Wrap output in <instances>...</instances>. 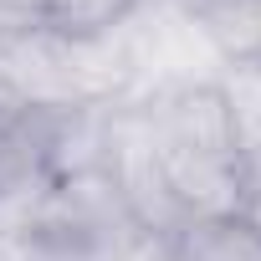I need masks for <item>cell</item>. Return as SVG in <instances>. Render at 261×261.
<instances>
[{
  "instance_id": "6da1fadb",
  "label": "cell",
  "mask_w": 261,
  "mask_h": 261,
  "mask_svg": "<svg viewBox=\"0 0 261 261\" xmlns=\"http://www.w3.org/2000/svg\"><path fill=\"white\" fill-rule=\"evenodd\" d=\"M144 128H149L154 169H159V179L185 220L246 205L256 169L236 139V123H230L215 82L174 87L164 102H154L144 113Z\"/></svg>"
},
{
  "instance_id": "7a4b0ae2",
  "label": "cell",
  "mask_w": 261,
  "mask_h": 261,
  "mask_svg": "<svg viewBox=\"0 0 261 261\" xmlns=\"http://www.w3.org/2000/svg\"><path fill=\"white\" fill-rule=\"evenodd\" d=\"M164 261H261V236L241 210L190 215L164 241Z\"/></svg>"
},
{
  "instance_id": "3957f363",
  "label": "cell",
  "mask_w": 261,
  "mask_h": 261,
  "mask_svg": "<svg viewBox=\"0 0 261 261\" xmlns=\"http://www.w3.org/2000/svg\"><path fill=\"white\" fill-rule=\"evenodd\" d=\"M134 11H139V0H41L36 31H46L67 46H92V41L113 36Z\"/></svg>"
},
{
  "instance_id": "277c9868",
  "label": "cell",
  "mask_w": 261,
  "mask_h": 261,
  "mask_svg": "<svg viewBox=\"0 0 261 261\" xmlns=\"http://www.w3.org/2000/svg\"><path fill=\"white\" fill-rule=\"evenodd\" d=\"M225 97V113L236 123V139L251 159V169H261V57H241L230 62V72L215 82Z\"/></svg>"
},
{
  "instance_id": "5b68a950",
  "label": "cell",
  "mask_w": 261,
  "mask_h": 261,
  "mask_svg": "<svg viewBox=\"0 0 261 261\" xmlns=\"http://www.w3.org/2000/svg\"><path fill=\"white\" fill-rule=\"evenodd\" d=\"M241 215L256 225V236H261V169L251 174V190H246V205H241Z\"/></svg>"
}]
</instances>
